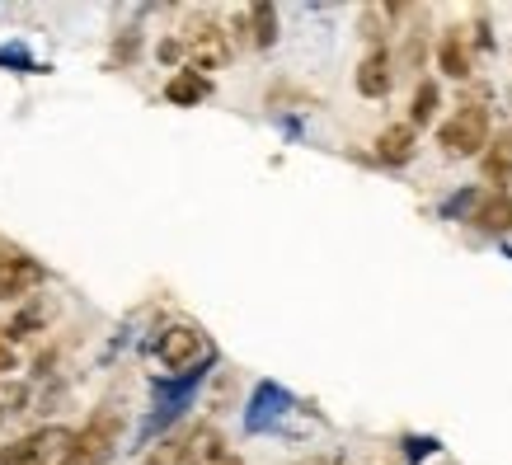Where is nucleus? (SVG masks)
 <instances>
[{
	"mask_svg": "<svg viewBox=\"0 0 512 465\" xmlns=\"http://www.w3.org/2000/svg\"><path fill=\"white\" fill-rule=\"evenodd\" d=\"M47 315H52V306H47V301H33V306H24L15 320L5 325V334H10V339H24L29 329H43L47 325Z\"/></svg>",
	"mask_w": 512,
	"mask_h": 465,
	"instance_id": "14",
	"label": "nucleus"
},
{
	"mask_svg": "<svg viewBox=\"0 0 512 465\" xmlns=\"http://www.w3.org/2000/svg\"><path fill=\"white\" fill-rule=\"evenodd\" d=\"M437 66H442V76H451V80H466L470 76L466 29H447V33H442V43H437Z\"/></svg>",
	"mask_w": 512,
	"mask_h": 465,
	"instance_id": "9",
	"label": "nucleus"
},
{
	"mask_svg": "<svg viewBox=\"0 0 512 465\" xmlns=\"http://www.w3.org/2000/svg\"><path fill=\"white\" fill-rule=\"evenodd\" d=\"M437 113V85L433 80H419V90H414V109H409V127H428Z\"/></svg>",
	"mask_w": 512,
	"mask_h": 465,
	"instance_id": "15",
	"label": "nucleus"
},
{
	"mask_svg": "<svg viewBox=\"0 0 512 465\" xmlns=\"http://www.w3.org/2000/svg\"><path fill=\"white\" fill-rule=\"evenodd\" d=\"M414 146H419V127L390 123L386 132L376 137V160H381V165H409V160H414Z\"/></svg>",
	"mask_w": 512,
	"mask_h": 465,
	"instance_id": "8",
	"label": "nucleus"
},
{
	"mask_svg": "<svg viewBox=\"0 0 512 465\" xmlns=\"http://www.w3.org/2000/svg\"><path fill=\"white\" fill-rule=\"evenodd\" d=\"M245 19L254 24V47H273V38H278V10L273 5H249Z\"/></svg>",
	"mask_w": 512,
	"mask_h": 465,
	"instance_id": "13",
	"label": "nucleus"
},
{
	"mask_svg": "<svg viewBox=\"0 0 512 465\" xmlns=\"http://www.w3.org/2000/svg\"><path fill=\"white\" fill-rule=\"evenodd\" d=\"M480 160H484V179L494 184V193H503V184L512 179V127L503 137L489 141V151H484Z\"/></svg>",
	"mask_w": 512,
	"mask_h": 465,
	"instance_id": "10",
	"label": "nucleus"
},
{
	"mask_svg": "<svg viewBox=\"0 0 512 465\" xmlns=\"http://www.w3.org/2000/svg\"><path fill=\"white\" fill-rule=\"evenodd\" d=\"M118 437H123V409L99 404L90 423L76 433V447H71L66 465H109V456L118 451Z\"/></svg>",
	"mask_w": 512,
	"mask_h": 465,
	"instance_id": "1",
	"label": "nucleus"
},
{
	"mask_svg": "<svg viewBox=\"0 0 512 465\" xmlns=\"http://www.w3.org/2000/svg\"><path fill=\"white\" fill-rule=\"evenodd\" d=\"M71 447H76L71 428H38V433L0 447V465H66Z\"/></svg>",
	"mask_w": 512,
	"mask_h": 465,
	"instance_id": "3",
	"label": "nucleus"
},
{
	"mask_svg": "<svg viewBox=\"0 0 512 465\" xmlns=\"http://www.w3.org/2000/svg\"><path fill=\"white\" fill-rule=\"evenodd\" d=\"M10 367H15V353H10V343L0 339V376L10 372Z\"/></svg>",
	"mask_w": 512,
	"mask_h": 465,
	"instance_id": "16",
	"label": "nucleus"
},
{
	"mask_svg": "<svg viewBox=\"0 0 512 465\" xmlns=\"http://www.w3.org/2000/svg\"><path fill=\"white\" fill-rule=\"evenodd\" d=\"M156 357L170 372H188L193 362L207 357V339H202V329H193V325H170V329H160Z\"/></svg>",
	"mask_w": 512,
	"mask_h": 465,
	"instance_id": "5",
	"label": "nucleus"
},
{
	"mask_svg": "<svg viewBox=\"0 0 512 465\" xmlns=\"http://www.w3.org/2000/svg\"><path fill=\"white\" fill-rule=\"evenodd\" d=\"M33 287H43V268L33 264L29 254L5 249V254H0V301L24 296V292H33Z\"/></svg>",
	"mask_w": 512,
	"mask_h": 465,
	"instance_id": "6",
	"label": "nucleus"
},
{
	"mask_svg": "<svg viewBox=\"0 0 512 465\" xmlns=\"http://www.w3.org/2000/svg\"><path fill=\"white\" fill-rule=\"evenodd\" d=\"M184 57H188V71H198V76L221 71V66L231 62V38H226L217 24H207V19H202L198 29L184 38Z\"/></svg>",
	"mask_w": 512,
	"mask_h": 465,
	"instance_id": "4",
	"label": "nucleus"
},
{
	"mask_svg": "<svg viewBox=\"0 0 512 465\" xmlns=\"http://www.w3.org/2000/svg\"><path fill=\"white\" fill-rule=\"evenodd\" d=\"M207 76H198V71H174L170 85H165V99L170 104H179V109H193V104H202L207 99Z\"/></svg>",
	"mask_w": 512,
	"mask_h": 465,
	"instance_id": "11",
	"label": "nucleus"
},
{
	"mask_svg": "<svg viewBox=\"0 0 512 465\" xmlns=\"http://www.w3.org/2000/svg\"><path fill=\"white\" fill-rule=\"evenodd\" d=\"M437 146L447 155H456V160L484 155L489 151V109L484 104H461L447 123L437 127Z\"/></svg>",
	"mask_w": 512,
	"mask_h": 465,
	"instance_id": "2",
	"label": "nucleus"
},
{
	"mask_svg": "<svg viewBox=\"0 0 512 465\" xmlns=\"http://www.w3.org/2000/svg\"><path fill=\"white\" fill-rule=\"evenodd\" d=\"M390 85H395V71H390V52L386 47H372L362 66H357V94H367V99H386Z\"/></svg>",
	"mask_w": 512,
	"mask_h": 465,
	"instance_id": "7",
	"label": "nucleus"
},
{
	"mask_svg": "<svg viewBox=\"0 0 512 465\" xmlns=\"http://www.w3.org/2000/svg\"><path fill=\"white\" fill-rule=\"evenodd\" d=\"M470 221H475L480 231H508V226H512V198L489 193V198L475 207V217H470Z\"/></svg>",
	"mask_w": 512,
	"mask_h": 465,
	"instance_id": "12",
	"label": "nucleus"
}]
</instances>
